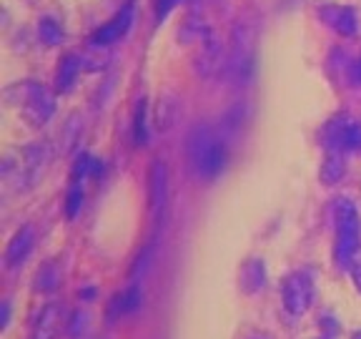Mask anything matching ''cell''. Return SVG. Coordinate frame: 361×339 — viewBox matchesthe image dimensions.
<instances>
[{
    "instance_id": "17",
    "label": "cell",
    "mask_w": 361,
    "mask_h": 339,
    "mask_svg": "<svg viewBox=\"0 0 361 339\" xmlns=\"http://www.w3.org/2000/svg\"><path fill=\"white\" fill-rule=\"evenodd\" d=\"M346 176V161L341 153L336 151H329L326 161L322 164V181L326 184V186H334V184H338V181Z\"/></svg>"
},
{
    "instance_id": "31",
    "label": "cell",
    "mask_w": 361,
    "mask_h": 339,
    "mask_svg": "<svg viewBox=\"0 0 361 339\" xmlns=\"http://www.w3.org/2000/svg\"><path fill=\"white\" fill-rule=\"evenodd\" d=\"M351 339H361V329H359V332H354V334H351Z\"/></svg>"
},
{
    "instance_id": "7",
    "label": "cell",
    "mask_w": 361,
    "mask_h": 339,
    "mask_svg": "<svg viewBox=\"0 0 361 339\" xmlns=\"http://www.w3.org/2000/svg\"><path fill=\"white\" fill-rule=\"evenodd\" d=\"M324 146L336 153L361 148V121L351 119L346 113L334 116V119L324 126Z\"/></svg>"
},
{
    "instance_id": "8",
    "label": "cell",
    "mask_w": 361,
    "mask_h": 339,
    "mask_svg": "<svg viewBox=\"0 0 361 339\" xmlns=\"http://www.w3.org/2000/svg\"><path fill=\"white\" fill-rule=\"evenodd\" d=\"M169 166L156 158L148 169V209H151V219L156 226L164 224L166 211H169Z\"/></svg>"
},
{
    "instance_id": "4",
    "label": "cell",
    "mask_w": 361,
    "mask_h": 339,
    "mask_svg": "<svg viewBox=\"0 0 361 339\" xmlns=\"http://www.w3.org/2000/svg\"><path fill=\"white\" fill-rule=\"evenodd\" d=\"M334 221H336V246L334 259L338 269H351L361 249V221L359 211L349 198H336L334 203Z\"/></svg>"
},
{
    "instance_id": "30",
    "label": "cell",
    "mask_w": 361,
    "mask_h": 339,
    "mask_svg": "<svg viewBox=\"0 0 361 339\" xmlns=\"http://www.w3.org/2000/svg\"><path fill=\"white\" fill-rule=\"evenodd\" d=\"M243 339H274L271 334H266V332H248Z\"/></svg>"
},
{
    "instance_id": "1",
    "label": "cell",
    "mask_w": 361,
    "mask_h": 339,
    "mask_svg": "<svg viewBox=\"0 0 361 339\" xmlns=\"http://www.w3.org/2000/svg\"><path fill=\"white\" fill-rule=\"evenodd\" d=\"M53 161V146L48 141L30 143L11 151L3 158V181L6 186L16 194H25L45 176Z\"/></svg>"
},
{
    "instance_id": "21",
    "label": "cell",
    "mask_w": 361,
    "mask_h": 339,
    "mask_svg": "<svg viewBox=\"0 0 361 339\" xmlns=\"http://www.w3.org/2000/svg\"><path fill=\"white\" fill-rule=\"evenodd\" d=\"M133 141L135 146H146L148 143V129H146V101H138L133 116Z\"/></svg>"
},
{
    "instance_id": "19",
    "label": "cell",
    "mask_w": 361,
    "mask_h": 339,
    "mask_svg": "<svg viewBox=\"0 0 361 339\" xmlns=\"http://www.w3.org/2000/svg\"><path fill=\"white\" fill-rule=\"evenodd\" d=\"M173 121H176V101L173 98H164L156 108V121L153 124H156V129L161 133H166V131H171Z\"/></svg>"
},
{
    "instance_id": "22",
    "label": "cell",
    "mask_w": 361,
    "mask_h": 339,
    "mask_svg": "<svg viewBox=\"0 0 361 339\" xmlns=\"http://www.w3.org/2000/svg\"><path fill=\"white\" fill-rule=\"evenodd\" d=\"M83 206V186L80 184H71V191L66 196V216L68 219H75Z\"/></svg>"
},
{
    "instance_id": "27",
    "label": "cell",
    "mask_w": 361,
    "mask_h": 339,
    "mask_svg": "<svg viewBox=\"0 0 361 339\" xmlns=\"http://www.w3.org/2000/svg\"><path fill=\"white\" fill-rule=\"evenodd\" d=\"M349 81H351V85L361 88V58H356L354 66L349 68Z\"/></svg>"
},
{
    "instance_id": "29",
    "label": "cell",
    "mask_w": 361,
    "mask_h": 339,
    "mask_svg": "<svg viewBox=\"0 0 361 339\" xmlns=\"http://www.w3.org/2000/svg\"><path fill=\"white\" fill-rule=\"evenodd\" d=\"M8 319H11V302H3V316H0V327H8Z\"/></svg>"
},
{
    "instance_id": "10",
    "label": "cell",
    "mask_w": 361,
    "mask_h": 339,
    "mask_svg": "<svg viewBox=\"0 0 361 339\" xmlns=\"http://www.w3.org/2000/svg\"><path fill=\"white\" fill-rule=\"evenodd\" d=\"M130 25H133V6H123L116 16L111 18V20L106 23V25H101L96 33L90 35V43L93 45L116 43V40H121L126 33H128Z\"/></svg>"
},
{
    "instance_id": "3",
    "label": "cell",
    "mask_w": 361,
    "mask_h": 339,
    "mask_svg": "<svg viewBox=\"0 0 361 339\" xmlns=\"http://www.w3.org/2000/svg\"><path fill=\"white\" fill-rule=\"evenodd\" d=\"M256 45H259V30L254 23L236 20L231 30V43L226 53V78L233 85H248L256 73Z\"/></svg>"
},
{
    "instance_id": "16",
    "label": "cell",
    "mask_w": 361,
    "mask_h": 339,
    "mask_svg": "<svg viewBox=\"0 0 361 339\" xmlns=\"http://www.w3.org/2000/svg\"><path fill=\"white\" fill-rule=\"evenodd\" d=\"M80 68H83V61H80L78 56H73V53H68V56L63 58L61 66H58V73H56V88L61 90V93H68V90L73 88Z\"/></svg>"
},
{
    "instance_id": "11",
    "label": "cell",
    "mask_w": 361,
    "mask_h": 339,
    "mask_svg": "<svg viewBox=\"0 0 361 339\" xmlns=\"http://www.w3.org/2000/svg\"><path fill=\"white\" fill-rule=\"evenodd\" d=\"M143 307V289L138 282H130L128 287L121 294H116L108 304V322H116V319H123L130 316Z\"/></svg>"
},
{
    "instance_id": "2",
    "label": "cell",
    "mask_w": 361,
    "mask_h": 339,
    "mask_svg": "<svg viewBox=\"0 0 361 339\" xmlns=\"http://www.w3.org/2000/svg\"><path fill=\"white\" fill-rule=\"evenodd\" d=\"M186 158L196 179L214 181L228 161V148L216 129H211L209 124H198L186 136Z\"/></svg>"
},
{
    "instance_id": "14",
    "label": "cell",
    "mask_w": 361,
    "mask_h": 339,
    "mask_svg": "<svg viewBox=\"0 0 361 339\" xmlns=\"http://www.w3.org/2000/svg\"><path fill=\"white\" fill-rule=\"evenodd\" d=\"M61 329V304H45L33 324L30 339H56Z\"/></svg>"
},
{
    "instance_id": "5",
    "label": "cell",
    "mask_w": 361,
    "mask_h": 339,
    "mask_svg": "<svg viewBox=\"0 0 361 339\" xmlns=\"http://www.w3.org/2000/svg\"><path fill=\"white\" fill-rule=\"evenodd\" d=\"M6 98L20 108L23 119L30 126H43L53 119L56 113V96L53 90L35 81H20L6 90Z\"/></svg>"
},
{
    "instance_id": "9",
    "label": "cell",
    "mask_w": 361,
    "mask_h": 339,
    "mask_svg": "<svg viewBox=\"0 0 361 339\" xmlns=\"http://www.w3.org/2000/svg\"><path fill=\"white\" fill-rule=\"evenodd\" d=\"M198 53H196V73L203 78H211L226 66V56H224V45L216 38L211 30H203L198 35Z\"/></svg>"
},
{
    "instance_id": "6",
    "label": "cell",
    "mask_w": 361,
    "mask_h": 339,
    "mask_svg": "<svg viewBox=\"0 0 361 339\" xmlns=\"http://www.w3.org/2000/svg\"><path fill=\"white\" fill-rule=\"evenodd\" d=\"M314 279L306 269H296L286 274L281 282V302L283 309L291 316H304L314 307Z\"/></svg>"
},
{
    "instance_id": "26",
    "label": "cell",
    "mask_w": 361,
    "mask_h": 339,
    "mask_svg": "<svg viewBox=\"0 0 361 339\" xmlns=\"http://www.w3.org/2000/svg\"><path fill=\"white\" fill-rule=\"evenodd\" d=\"M180 0H158V6H156V18L158 20H164L166 16L171 13V8L178 6Z\"/></svg>"
},
{
    "instance_id": "15",
    "label": "cell",
    "mask_w": 361,
    "mask_h": 339,
    "mask_svg": "<svg viewBox=\"0 0 361 339\" xmlns=\"http://www.w3.org/2000/svg\"><path fill=\"white\" fill-rule=\"evenodd\" d=\"M238 287L243 294H256L266 287V266L261 259H248L238 271Z\"/></svg>"
},
{
    "instance_id": "24",
    "label": "cell",
    "mask_w": 361,
    "mask_h": 339,
    "mask_svg": "<svg viewBox=\"0 0 361 339\" xmlns=\"http://www.w3.org/2000/svg\"><path fill=\"white\" fill-rule=\"evenodd\" d=\"M80 136V126H78V119H71L66 124V129H63V133H61V138H63V146H61V151H68V148L73 146L75 143V138Z\"/></svg>"
},
{
    "instance_id": "20",
    "label": "cell",
    "mask_w": 361,
    "mask_h": 339,
    "mask_svg": "<svg viewBox=\"0 0 361 339\" xmlns=\"http://www.w3.org/2000/svg\"><path fill=\"white\" fill-rule=\"evenodd\" d=\"M38 35L45 45H58L63 43V28L53 18H40L38 23Z\"/></svg>"
},
{
    "instance_id": "28",
    "label": "cell",
    "mask_w": 361,
    "mask_h": 339,
    "mask_svg": "<svg viewBox=\"0 0 361 339\" xmlns=\"http://www.w3.org/2000/svg\"><path fill=\"white\" fill-rule=\"evenodd\" d=\"M351 279H354V287H356V292H361V261H356L354 266H351Z\"/></svg>"
},
{
    "instance_id": "12",
    "label": "cell",
    "mask_w": 361,
    "mask_h": 339,
    "mask_svg": "<svg viewBox=\"0 0 361 339\" xmlns=\"http://www.w3.org/2000/svg\"><path fill=\"white\" fill-rule=\"evenodd\" d=\"M322 20L326 23L329 28L336 30L338 35H344V38H351L356 35V28H359V20H356V11L349 6H324L319 11Z\"/></svg>"
},
{
    "instance_id": "25",
    "label": "cell",
    "mask_w": 361,
    "mask_h": 339,
    "mask_svg": "<svg viewBox=\"0 0 361 339\" xmlns=\"http://www.w3.org/2000/svg\"><path fill=\"white\" fill-rule=\"evenodd\" d=\"M85 329H88V314H85V311H73V314H71V322H68L71 337H80Z\"/></svg>"
},
{
    "instance_id": "23",
    "label": "cell",
    "mask_w": 361,
    "mask_h": 339,
    "mask_svg": "<svg viewBox=\"0 0 361 339\" xmlns=\"http://www.w3.org/2000/svg\"><path fill=\"white\" fill-rule=\"evenodd\" d=\"M151 259H153V244H148L146 249H143L141 254H138V259H135L133 269H130V282H138V274H146L148 266H151Z\"/></svg>"
},
{
    "instance_id": "18",
    "label": "cell",
    "mask_w": 361,
    "mask_h": 339,
    "mask_svg": "<svg viewBox=\"0 0 361 339\" xmlns=\"http://www.w3.org/2000/svg\"><path fill=\"white\" fill-rule=\"evenodd\" d=\"M58 287H61V269H58L56 261H48L35 274V289L38 292H53Z\"/></svg>"
},
{
    "instance_id": "13",
    "label": "cell",
    "mask_w": 361,
    "mask_h": 339,
    "mask_svg": "<svg viewBox=\"0 0 361 339\" xmlns=\"http://www.w3.org/2000/svg\"><path fill=\"white\" fill-rule=\"evenodd\" d=\"M33 244H35V229L30 224L20 226L6 249V264L11 266V269L20 266L23 261L28 259L30 251H33Z\"/></svg>"
}]
</instances>
